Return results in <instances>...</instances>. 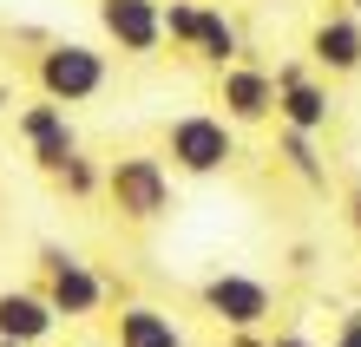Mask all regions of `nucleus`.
I'll return each mask as SVG.
<instances>
[{"label":"nucleus","mask_w":361,"mask_h":347,"mask_svg":"<svg viewBox=\"0 0 361 347\" xmlns=\"http://www.w3.org/2000/svg\"><path fill=\"white\" fill-rule=\"evenodd\" d=\"M276 158H283V170H289V177H302L309 190H329V164H322V151H315V138L276 125Z\"/></svg>","instance_id":"nucleus-14"},{"label":"nucleus","mask_w":361,"mask_h":347,"mask_svg":"<svg viewBox=\"0 0 361 347\" xmlns=\"http://www.w3.org/2000/svg\"><path fill=\"white\" fill-rule=\"evenodd\" d=\"M269 347H322V341H309L302 328H283V334H269Z\"/></svg>","instance_id":"nucleus-19"},{"label":"nucleus","mask_w":361,"mask_h":347,"mask_svg":"<svg viewBox=\"0 0 361 347\" xmlns=\"http://www.w3.org/2000/svg\"><path fill=\"white\" fill-rule=\"evenodd\" d=\"M197 13H204V0H164V39L178 53L197 46Z\"/></svg>","instance_id":"nucleus-16"},{"label":"nucleus","mask_w":361,"mask_h":347,"mask_svg":"<svg viewBox=\"0 0 361 347\" xmlns=\"http://www.w3.org/2000/svg\"><path fill=\"white\" fill-rule=\"evenodd\" d=\"M0 347H7V341H0Z\"/></svg>","instance_id":"nucleus-23"},{"label":"nucleus","mask_w":361,"mask_h":347,"mask_svg":"<svg viewBox=\"0 0 361 347\" xmlns=\"http://www.w3.org/2000/svg\"><path fill=\"white\" fill-rule=\"evenodd\" d=\"M79 347H99V341H79Z\"/></svg>","instance_id":"nucleus-22"},{"label":"nucleus","mask_w":361,"mask_h":347,"mask_svg":"<svg viewBox=\"0 0 361 347\" xmlns=\"http://www.w3.org/2000/svg\"><path fill=\"white\" fill-rule=\"evenodd\" d=\"M348 13H361V0H348Z\"/></svg>","instance_id":"nucleus-21"},{"label":"nucleus","mask_w":361,"mask_h":347,"mask_svg":"<svg viewBox=\"0 0 361 347\" xmlns=\"http://www.w3.org/2000/svg\"><path fill=\"white\" fill-rule=\"evenodd\" d=\"M59 334L53 301L39 295V282H20V289H0V341L7 347H47Z\"/></svg>","instance_id":"nucleus-11"},{"label":"nucleus","mask_w":361,"mask_h":347,"mask_svg":"<svg viewBox=\"0 0 361 347\" xmlns=\"http://www.w3.org/2000/svg\"><path fill=\"white\" fill-rule=\"evenodd\" d=\"M342 223L355 229V243H361V184H348V197H342Z\"/></svg>","instance_id":"nucleus-18"},{"label":"nucleus","mask_w":361,"mask_h":347,"mask_svg":"<svg viewBox=\"0 0 361 347\" xmlns=\"http://www.w3.org/2000/svg\"><path fill=\"white\" fill-rule=\"evenodd\" d=\"M158 144V158H171V177H224L237 164V125H224V112H204V105L164 118Z\"/></svg>","instance_id":"nucleus-3"},{"label":"nucleus","mask_w":361,"mask_h":347,"mask_svg":"<svg viewBox=\"0 0 361 347\" xmlns=\"http://www.w3.org/2000/svg\"><path fill=\"white\" fill-rule=\"evenodd\" d=\"M230 347H269V334H230Z\"/></svg>","instance_id":"nucleus-20"},{"label":"nucleus","mask_w":361,"mask_h":347,"mask_svg":"<svg viewBox=\"0 0 361 347\" xmlns=\"http://www.w3.org/2000/svg\"><path fill=\"white\" fill-rule=\"evenodd\" d=\"M105 85H112V53L92 46V39H47L33 53V92L73 112V105H92Z\"/></svg>","instance_id":"nucleus-2"},{"label":"nucleus","mask_w":361,"mask_h":347,"mask_svg":"<svg viewBox=\"0 0 361 347\" xmlns=\"http://www.w3.org/2000/svg\"><path fill=\"white\" fill-rule=\"evenodd\" d=\"M322 347H361V308H348L342 321H335V334H329Z\"/></svg>","instance_id":"nucleus-17"},{"label":"nucleus","mask_w":361,"mask_h":347,"mask_svg":"<svg viewBox=\"0 0 361 347\" xmlns=\"http://www.w3.org/2000/svg\"><path fill=\"white\" fill-rule=\"evenodd\" d=\"M99 39L118 46L125 59H152L164 46V0H92Z\"/></svg>","instance_id":"nucleus-7"},{"label":"nucleus","mask_w":361,"mask_h":347,"mask_svg":"<svg viewBox=\"0 0 361 347\" xmlns=\"http://www.w3.org/2000/svg\"><path fill=\"white\" fill-rule=\"evenodd\" d=\"M53 184L66 190L73 203H92V197H105V164H99V158H86V151H79V158H73L66 170H59Z\"/></svg>","instance_id":"nucleus-15"},{"label":"nucleus","mask_w":361,"mask_h":347,"mask_svg":"<svg viewBox=\"0 0 361 347\" xmlns=\"http://www.w3.org/2000/svg\"><path fill=\"white\" fill-rule=\"evenodd\" d=\"M309 66L315 79H355L361 72V13L335 7L309 27Z\"/></svg>","instance_id":"nucleus-10"},{"label":"nucleus","mask_w":361,"mask_h":347,"mask_svg":"<svg viewBox=\"0 0 361 347\" xmlns=\"http://www.w3.org/2000/svg\"><path fill=\"white\" fill-rule=\"evenodd\" d=\"M276 125L302 132V138L335 132V92H329V79H315L309 59H283L276 66Z\"/></svg>","instance_id":"nucleus-6"},{"label":"nucleus","mask_w":361,"mask_h":347,"mask_svg":"<svg viewBox=\"0 0 361 347\" xmlns=\"http://www.w3.org/2000/svg\"><path fill=\"white\" fill-rule=\"evenodd\" d=\"M39 295L53 301L59 328H79V321L105 315V301H112V282H105L79 249H66V243H39Z\"/></svg>","instance_id":"nucleus-4"},{"label":"nucleus","mask_w":361,"mask_h":347,"mask_svg":"<svg viewBox=\"0 0 361 347\" xmlns=\"http://www.w3.org/2000/svg\"><path fill=\"white\" fill-rule=\"evenodd\" d=\"M190 53H197L210 72H230V66L243 59V33H237V20H230L217 0H204V13H197V46H190Z\"/></svg>","instance_id":"nucleus-13"},{"label":"nucleus","mask_w":361,"mask_h":347,"mask_svg":"<svg viewBox=\"0 0 361 347\" xmlns=\"http://www.w3.org/2000/svg\"><path fill=\"white\" fill-rule=\"evenodd\" d=\"M112 347H190L184 321L158 301H118L112 315Z\"/></svg>","instance_id":"nucleus-12"},{"label":"nucleus","mask_w":361,"mask_h":347,"mask_svg":"<svg viewBox=\"0 0 361 347\" xmlns=\"http://www.w3.org/2000/svg\"><path fill=\"white\" fill-rule=\"evenodd\" d=\"M217 105L224 125H269L276 118V72L257 59H237L230 72H217Z\"/></svg>","instance_id":"nucleus-9"},{"label":"nucleus","mask_w":361,"mask_h":347,"mask_svg":"<svg viewBox=\"0 0 361 347\" xmlns=\"http://www.w3.org/2000/svg\"><path fill=\"white\" fill-rule=\"evenodd\" d=\"M197 308L217 321L224 334H269V315H276V289L250 269H210L197 282Z\"/></svg>","instance_id":"nucleus-5"},{"label":"nucleus","mask_w":361,"mask_h":347,"mask_svg":"<svg viewBox=\"0 0 361 347\" xmlns=\"http://www.w3.org/2000/svg\"><path fill=\"white\" fill-rule=\"evenodd\" d=\"M13 132H20V144H27L33 170H47V177H59V170H66V164L79 158V132H73V112H59V105H47V99L20 105Z\"/></svg>","instance_id":"nucleus-8"},{"label":"nucleus","mask_w":361,"mask_h":347,"mask_svg":"<svg viewBox=\"0 0 361 347\" xmlns=\"http://www.w3.org/2000/svg\"><path fill=\"white\" fill-rule=\"evenodd\" d=\"M105 203L118 210V223L132 229H152L178 210V184H171V164L158 151H118L105 158Z\"/></svg>","instance_id":"nucleus-1"}]
</instances>
